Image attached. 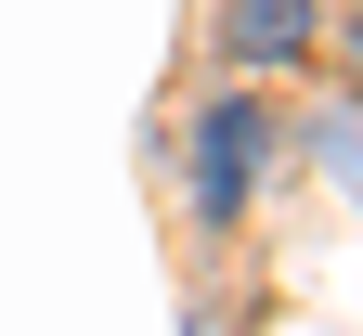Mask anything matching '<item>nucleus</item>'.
I'll list each match as a JSON object with an SVG mask.
<instances>
[{
    "label": "nucleus",
    "instance_id": "nucleus-1",
    "mask_svg": "<svg viewBox=\"0 0 363 336\" xmlns=\"http://www.w3.org/2000/svg\"><path fill=\"white\" fill-rule=\"evenodd\" d=\"M259 168H272V117L247 104V91H220V104L195 117V220H247Z\"/></svg>",
    "mask_w": 363,
    "mask_h": 336
},
{
    "label": "nucleus",
    "instance_id": "nucleus-3",
    "mask_svg": "<svg viewBox=\"0 0 363 336\" xmlns=\"http://www.w3.org/2000/svg\"><path fill=\"white\" fill-rule=\"evenodd\" d=\"M337 65H350V91H363V13H350V26H337Z\"/></svg>",
    "mask_w": 363,
    "mask_h": 336
},
{
    "label": "nucleus",
    "instance_id": "nucleus-2",
    "mask_svg": "<svg viewBox=\"0 0 363 336\" xmlns=\"http://www.w3.org/2000/svg\"><path fill=\"white\" fill-rule=\"evenodd\" d=\"M311 39H325V0H220V52H234L247 78H272V65H298Z\"/></svg>",
    "mask_w": 363,
    "mask_h": 336
}]
</instances>
